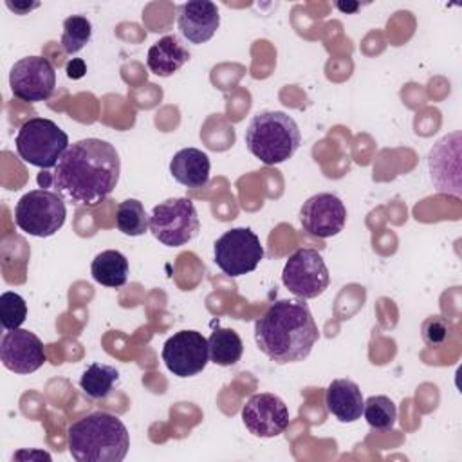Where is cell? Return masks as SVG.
Instances as JSON below:
<instances>
[{"label":"cell","mask_w":462,"mask_h":462,"mask_svg":"<svg viewBox=\"0 0 462 462\" xmlns=\"http://www.w3.org/2000/svg\"><path fill=\"white\" fill-rule=\"evenodd\" d=\"M67 444L78 462H121L128 453L130 435L117 415L94 411L69 426Z\"/></svg>","instance_id":"obj_3"},{"label":"cell","mask_w":462,"mask_h":462,"mask_svg":"<svg viewBox=\"0 0 462 462\" xmlns=\"http://www.w3.org/2000/svg\"><path fill=\"white\" fill-rule=\"evenodd\" d=\"M245 146L260 162L273 166L291 159L301 144L298 123L285 112H256L244 134Z\"/></svg>","instance_id":"obj_4"},{"label":"cell","mask_w":462,"mask_h":462,"mask_svg":"<svg viewBox=\"0 0 462 462\" xmlns=\"http://www.w3.org/2000/svg\"><path fill=\"white\" fill-rule=\"evenodd\" d=\"M117 381L119 372L116 366L105 363H92L81 374L79 388L88 399H105Z\"/></svg>","instance_id":"obj_21"},{"label":"cell","mask_w":462,"mask_h":462,"mask_svg":"<svg viewBox=\"0 0 462 462\" xmlns=\"http://www.w3.org/2000/svg\"><path fill=\"white\" fill-rule=\"evenodd\" d=\"M420 332H422V339L428 346H431V348L442 346L448 341V337L451 336V323L442 316H430L424 319Z\"/></svg>","instance_id":"obj_26"},{"label":"cell","mask_w":462,"mask_h":462,"mask_svg":"<svg viewBox=\"0 0 462 462\" xmlns=\"http://www.w3.org/2000/svg\"><path fill=\"white\" fill-rule=\"evenodd\" d=\"M0 359L14 374H32L45 363L43 343L29 330H7L0 341Z\"/></svg>","instance_id":"obj_14"},{"label":"cell","mask_w":462,"mask_h":462,"mask_svg":"<svg viewBox=\"0 0 462 462\" xmlns=\"http://www.w3.org/2000/svg\"><path fill=\"white\" fill-rule=\"evenodd\" d=\"M365 399L350 379H334L325 392V408L339 422H356L363 415Z\"/></svg>","instance_id":"obj_16"},{"label":"cell","mask_w":462,"mask_h":462,"mask_svg":"<svg viewBox=\"0 0 462 462\" xmlns=\"http://www.w3.org/2000/svg\"><path fill=\"white\" fill-rule=\"evenodd\" d=\"M67 76L70 78V79H79V78H83L85 76V72H87V65H85V61L83 60H78V58H72L69 63H67Z\"/></svg>","instance_id":"obj_27"},{"label":"cell","mask_w":462,"mask_h":462,"mask_svg":"<svg viewBox=\"0 0 462 462\" xmlns=\"http://www.w3.org/2000/svg\"><path fill=\"white\" fill-rule=\"evenodd\" d=\"M242 420L249 433L262 439H273L289 426L287 404L274 393H254L242 408Z\"/></svg>","instance_id":"obj_13"},{"label":"cell","mask_w":462,"mask_h":462,"mask_svg":"<svg viewBox=\"0 0 462 462\" xmlns=\"http://www.w3.org/2000/svg\"><path fill=\"white\" fill-rule=\"evenodd\" d=\"M67 208L56 191L31 189L14 206L16 226L38 238L52 236L65 224Z\"/></svg>","instance_id":"obj_6"},{"label":"cell","mask_w":462,"mask_h":462,"mask_svg":"<svg viewBox=\"0 0 462 462\" xmlns=\"http://www.w3.org/2000/svg\"><path fill=\"white\" fill-rule=\"evenodd\" d=\"M220 25L218 7L209 0H193L177 7L179 32L195 45L211 40Z\"/></svg>","instance_id":"obj_15"},{"label":"cell","mask_w":462,"mask_h":462,"mask_svg":"<svg viewBox=\"0 0 462 462\" xmlns=\"http://www.w3.org/2000/svg\"><path fill=\"white\" fill-rule=\"evenodd\" d=\"M9 87L14 97L25 103L45 101L56 87V72L52 63L43 56H27L11 67Z\"/></svg>","instance_id":"obj_10"},{"label":"cell","mask_w":462,"mask_h":462,"mask_svg":"<svg viewBox=\"0 0 462 462\" xmlns=\"http://www.w3.org/2000/svg\"><path fill=\"white\" fill-rule=\"evenodd\" d=\"M92 36V23L87 16L72 14L65 18L63 22V32H61V49L65 54L72 56L79 52Z\"/></svg>","instance_id":"obj_24"},{"label":"cell","mask_w":462,"mask_h":462,"mask_svg":"<svg viewBox=\"0 0 462 462\" xmlns=\"http://www.w3.org/2000/svg\"><path fill=\"white\" fill-rule=\"evenodd\" d=\"M188 60H189V51L180 42V38L175 34H166L148 49L146 65L150 72H153L155 76L168 78L175 74Z\"/></svg>","instance_id":"obj_17"},{"label":"cell","mask_w":462,"mask_h":462,"mask_svg":"<svg viewBox=\"0 0 462 462\" xmlns=\"http://www.w3.org/2000/svg\"><path fill=\"white\" fill-rule=\"evenodd\" d=\"M209 157L199 148H182L170 161V173L186 188H202L209 180Z\"/></svg>","instance_id":"obj_18"},{"label":"cell","mask_w":462,"mask_h":462,"mask_svg":"<svg viewBox=\"0 0 462 462\" xmlns=\"http://www.w3.org/2000/svg\"><path fill=\"white\" fill-rule=\"evenodd\" d=\"M282 282L296 298L312 300L325 292L330 274L321 253L312 247H300L285 262Z\"/></svg>","instance_id":"obj_9"},{"label":"cell","mask_w":462,"mask_h":462,"mask_svg":"<svg viewBox=\"0 0 462 462\" xmlns=\"http://www.w3.org/2000/svg\"><path fill=\"white\" fill-rule=\"evenodd\" d=\"M5 5H7V7H9V9H13V11H14V13H20V14H25V13H27V11H31V9H34V7H38V5H40V4H16V2H14V4H11V2H7V4H5Z\"/></svg>","instance_id":"obj_28"},{"label":"cell","mask_w":462,"mask_h":462,"mask_svg":"<svg viewBox=\"0 0 462 462\" xmlns=\"http://www.w3.org/2000/svg\"><path fill=\"white\" fill-rule=\"evenodd\" d=\"M27 318V303L25 300L13 291H5L0 296V323L5 330L20 328V325Z\"/></svg>","instance_id":"obj_25"},{"label":"cell","mask_w":462,"mask_h":462,"mask_svg":"<svg viewBox=\"0 0 462 462\" xmlns=\"http://www.w3.org/2000/svg\"><path fill=\"white\" fill-rule=\"evenodd\" d=\"M209 346V361L218 366L236 365L244 354V343L240 336L233 328L215 327L208 337Z\"/></svg>","instance_id":"obj_20"},{"label":"cell","mask_w":462,"mask_h":462,"mask_svg":"<svg viewBox=\"0 0 462 462\" xmlns=\"http://www.w3.org/2000/svg\"><path fill=\"white\" fill-rule=\"evenodd\" d=\"M152 235L168 247H180L191 242L200 229L199 213L191 199L179 197L157 204L150 215Z\"/></svg>","instance_id":"obj_7"},{"label":"cell","mask_w":462,"mask_h":462,"mask_svg":"<svg viewBox=\"0 0 462 462\" xmlns=\"http://www.w3.org/2000/svg\"><path fill=\"white\" fill-rule=\"evenodd\" d=\"M300 224L310 236H336L346 224V208L334 193L312 195L300 209Z\"/></svg>","instance_id":"obj_12"},{"label":"cell","mask_w":462,"mask_h":462,"mask_svg":"<svg viewBox=\"0 0 462 462\" xmlns=\"http://www.w3.org/2000/svg\"><path fill=\"white\" fill-rule=\"evenodd\" d=\"M92 278L105 287H123L128 280V260L116 249H106L96 254L90 265Z\"/></svg>","instance_id":"obj_19"},{"label":"cell","mask_w":462,"mask_h":462,"mask_svg":"<svg viewBox=\"0 0 462 462\" xmlns=\"http://www.w3.org/2000/svg\"><path fill=\"white\" fill-rule=\"evenodd\" d=\"M161 357L177 377L200 374L209 361L208 339L197 330H180L166 339Z\"/></svg>","instance_id":"obj_11"},{"label":"cell","mask_w":462,"mask_h":462,"mask_svg":"<svg viewBox=\"0 0 462 462\" xmlns=\"http://www.w3.org/2000/svg\"><path fill=\"white\" fill-rule=\"evenodd\" d=\"M217 267L231 276L253 273L263 258V245L256 233L249 227H233L217 238L213 245Z\"/></svg>","instance_id":"obj_8"},{"label":"cell","mask_w":462,"mask_h":462,"mask_svg":"<svg viewBox=\"0 0 462 462\" xmlns=\"http://www.w3.org/2000/svg\"><path fill=\"white\" fill-rule=\"evenodd\" d=\"M116 226L123 235L141 236L150 227V217L143 202L137 199H126L116 208Z\"/></svg>","instance_id":"obj_22"},{"label":"cell","mask_w":462,"mask_h":462,"mask_svg":"<svg viewBox=\"0 0 462 462\" xmlns=\"http://www.w3.org/2000/svg\"><path fill=\"white\" fill-rule=\"evenodd\" d=\"M365 420L375 431H390L397 420V408L386 395H370L363 406Z\"/></svg>","instance_id":"obj_23"},{"label":"cell","mask_w":462,"mask_h":462,"mask_svg":"<svg viewBox=\"0 0 462 462\" xmlns=\"http://www.w3.org/2000/svg\"><path fill=\"white\" fill-rule=\"evenodd\" d=\"M121 159L114 144L88 137L76 141L51 173L56 193L74 206H97L116 189Z\"/></svg>","instance_id":"obj_1"},{"label":"cell","mask_w":462,"mask_h":462,"mask_svg":"<svg viewBox=\"0 0 462 462\" xmlns=\"http://www.w3.org/2000/svg\"><path fill=\"white\" fill-rule=\"evenodd\" d=\"M319 337L305 300H278L254 321L256 346L276 365L303 361Z\"/></svg>","instance_id":"obj_2"},{"label":"cell","mask_w":462,"mask_h":462,"mask_svg":"<svg viewBox=\"0 0 462 462\" xmlns=\"http://www.w3.org/2000/svg\"><path fill=\"white\" fill-rule=\"evenodd\" d=\"M14 144L22 161L42 170L54 168L70 146L69 135L45 117L27 119L20 126Z\"/></svg>","instance_id":"obj_5"}]
</instances>
